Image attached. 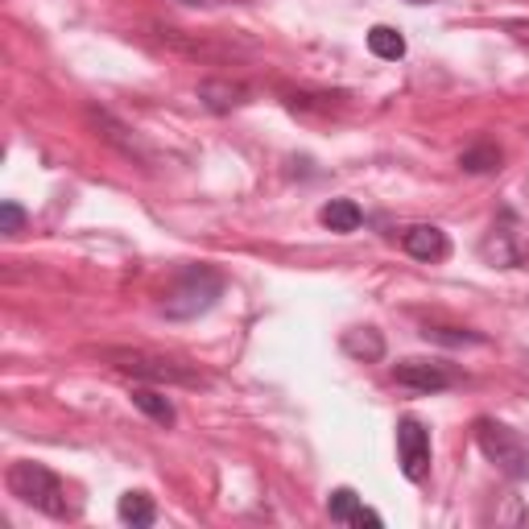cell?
I'll list each match as a JSON object with an SVG mask.
<instances>
[{
  "mask_svg": "<svg viewBox=\"0 0 529 529\" xmlns=\"http://www.w3.org/2000/svg\"><path fill=\"white\" fill-rule=\"evenodd\" d=\"M9 492L17 496V501L34 505L38 513H50V517H75L71 501H67V488H62V480L46 468V463H34V459H21L9 468Z\"/></svg>",
  "mask_w": 529,
  "mask_h": 529,
  "instance_id": "6da1fadb",
  "label": "cell"
},
{
  "mask_svg": "<svg viewBox=\"0 0 529 529\" xmlns=\"http://www.w3.org/2000/svg\"><path fill=\"white\" fill-rule=\"evenodd\" d=\"M116 372H129L137 381H153V385H203V372L182 364V360H170V356H158V352H141V348H104L100 352Z\"/></svg>",
  "mask_w": 529,
  "mask_h": 529,
  "instance_id": "7a4b0ae2",
  "label": "cell"
},
{
  "mask_svg": "<svg viewBox=\"0 0 529 529\" xmlns=\"http://www.w3.org/2000/svg\"><path fill=\"white\" fill-rule=\"evenodd\" d=\"M476 443H480V451H484L505 476H513V480H525V476H529V443L521 439L513 426L492 422V418H480V422H476Z\"/></svg>",
  "mask_w": 529,
  "mask_h": 529,
  "instance_id": "3957f363",
  "label": "cell"
},
{
  "mask_svg": "<svg viewBox=\"0 0 529 529\" xmlns=\"http://www.w3.org/2000/svg\"><path fill=\"white\" fill-rule=\"evenodd\" d=\"M224 294V277L215 269H191L182 282L166 294L162 302V315L166 319H199L203 310L215 306V298Z\"/></svg>",
  "mask_w": 529,
  "mask_h": 529,
  "instance_id": "277c9868",
  "label": "cell"
},
{
  "mask_svg": "<svg viewBox=\"0 0 529 529\" xmlns=\"http://www.w3.org/2000/svg\"><path fill=\"white\" fill-rule=\"evenodd\" d=\"M397 455H401V472H406V480L422 484L430 476V430L418 418L397 422Z\"/></svg>",
  "mask_w": 529,
  "mask_h": 529,
  "instance_id": "5b68a950",
  "label": "cell"
},
{
  "mask_svg": "<svg viewBox=\"0 0 529 529\" xmlns=\"http://www.w3.org/2000/svg\"><path fill=\"white\" fill-rule=\"evenodd\" d=\"M401 248H406L410 257H418V261H430V265H439V261L451 257L447 232L434 228V224H414V228H406V232H401Z\"/></svg>",
  "mask_w": 529,
  "mask_h": 529,
  "instance_id": "8992f818",
  "label": "cell"
},
{
  "mask_svg": "<svg viewBox=\"0 0 529 529\" xmlns=\"http://www.w3.org/2000/svg\"><path fill=\"white\" fill-rule=\"evenodd\" d=\"M393 381L406 389H418V393H439L451 385V372L434 360H401V364H393Z\"/></svg>",
  "mask_w": 529,
  "mask_h": 529,
  "instance_id": "52a82bcc",
  "label": "cell"
},
{
  "mask_svg": "<svg viewBox=\"0 0 529 529\" xmlns=\"http://www.w3.org/2000/svg\"><path fill=\"white\" fill-rule=\"evenodd\" d=\"M344 352H348L352 360L372 364V360H381V356H385V335H381L377 327H356V331H344Z\"/></svg>",
  "mask_w": 529,
  "mask_h": 529,
  "instance_id": "ba28073f",
  "label": "cell"
},
{
  "mask_svg": "<svg viewBox=\"0 0 529 529\" xmlns=\"http://www.w3.org/2000/svg\"><path fill=\"white\" fill-rule=\"evenodd\" d=\"M319 220H323V228H331V232H339V236H348V232H356V228L364 224V211H360L352 199H331V203L319 211Z\"/></svg>",
  "mask_w": 529,
  "mask_h": 529,
  "instance_id": "9c48e42d",
  "label": "cell"
},
{
  "mask_svg": "<svg viewBox=\"0 0 529 529\" xmlns=\"http://www.w3.org/2000/svg\"><path fill=\"white\" fill-rule=\"evenodd\" d=\"M199 100H203L211 112H232L236 104H244V87L220 83V79H207V83H199Z\"/></svg>",
  "mask_w": 529,
  "mask_h": 529,
  "instance_id": "30bf717a",
  "label": "cell"
},
{
  "mask_svg": "<svg viewBox=\"0 0 529 529\" xmlns=\"http://www.w3.org/2000/svg\"><path fill=\"white\" fill-rule=\"evenodd\" d=\"M116 517H120L124 525L145 529V525L158 521V509H153V501H149L145 492H124V496H120V505H116Z\"/></svg>",
  "mask_w": 529,
  "mask_h": 529,
  "instance_id": "8fae6325",
  "label": "cell"
},
{
  "mask_svg": "<svg viewBox=\"0 0 529 529\" xmlns=\"http://www.w3.org/2000/svg\"><path fill=\"white\" fill-rule=\"evenodd\" d=\"M368 50L377 58H385V62H397L401 54H406V38H401L393 25H372L368 29Z\"/></svg>",
  "mask_w": 529,
  "mask_h": 529,
  "instance_id": "7c38bea8",
  "label": "cell"
},
{
  "mask_svg": "<svg viewBox=\"0 0 529 529\" xmlns=\"http://www.w3.org/2000/svg\"><path fill=\"white\" fill-rule=\"evenodd\" d=\"M501 149L496 145H488V141H480V145H472V149H463V158H459V166L468 170V174H492V170H501Z\"/></svg>",
  "mask_w": 529,
  "mask_h": 529,
  "instance_id": "4fadbf2b",
  "label": "cell"
},
{
  "mask_svg": "<svg viewBox=\"0 0 529 529\" xmlns=\"http://www.w3.org/2000/svg\"><path fill=\"white\" fill-rule=\"evenodd\" d=\"M133 406L141 410V414H149L153 422H162V426H170L178 414H174V406H170V397H162L158 389H137L133 393Z\"/></svg>",
  "mask_w": 529,
  "mask_h": 529,
  "instance_id": "5bb4252c",
  "label": "cell"
},
{
  "mask_svg": "<svg viewBox=\"0 0 529 529\" xmlns=\"http://www.w3.org/2000/svg\"><path fill=\"white\" fill-rule=\"evenodd\" d=\"M356 509H360V496H356L352 488H335V492H331V501H327V513H331V521H339V525H352Z\"/></svg>",
  "mask_w": 529,
  "mask_h": 529,
  "instance_id": "9a60e30c",
  "label": "cell"
},
{
  "mask_svg": "<svg viewBox=\"0 0 529 529\" xmlns=\"http://www.w3.org/2000/svg\"><path fill=\"white\" fill-rule=\"evenodd\" d=\"M430 344H447V348H463V344H484V335L476 331H459V327H426L422 331Z\"/></svg>",
  "mask_w": 529,
  "mask_h": 529,
  "instance_id": "2e32d148",
  "label": "cell"
},
{
  "mask_svg": "<svg viewBox=\"0 0 529 529\" xmlns=\"http://www.w3.org/2000/svg\"><path fill=\"white\" fill-rule=\"evenodd\" d=\"M25 228V211L13 203V199H5L0 203V232H9V236H17Z\"/></svg>",
  "mask_w": 529,
  "mask_h": 529,
  "instance_id": "e0dca14e",
  "label": "cell"
},
{
  "mask_svg": "<svg viewBox=\"0 0 529 529\" xmlns=\"http://www.w3.org/2000/svg\"><path fill=\"white\" fill-rule=\"evenodd\" d=\"M352 525H372V529H377V525H381V513H372V509H364V505H360V509H356V517H352Z\"/></svg>",
  "mask_w": 529,
  "mask_h": 529,
  "instance_id": "ac0fdd59",
  "label": "cell"
},
{
  "mask_svg": "<svg viewBox=\"0 0 529 529\" xmlns=\"http://www.w3.org/2000/svg\"><path fill=\"white\" fill-rule=\"evenodd\" d=\"M505 29H509V34H513L517 42H525V46H529V21H509Z\"/></svg>",
  "mask_w": 529,
  "mask_h": 529,
  "instance_id": "d6986e66",
  "label": "cell"
},
{
  "mask_svg": "<svg viewBox=\"0 0 529 529\" xmlns=\"http://www.w3.org/2000/svg\"><path fill=\"white\" fill-rule=\"evenodd\" d=\"M174 5H186V9H199V5H220V0H174Z\"/></svg>",
  "mask_w": 529,
  "mask_h": 529,
  "instance_id": "ffe728a7",
  "label": "cell"
},
{
  "mask_svg": "<svg viewBox=\"0 0 529 529\" xmlns=\"http://www.w3.org/2000/svg\"><path fill=\"white\" fill-rule=\"evenodd\" d=\"M410 5H430V0H410Z\"/></svg>",
  "mask_w": 529,
  "mask_h": 529,
  "instance_id": "44dd1931",
  "label": "cell"
}]
</instances>
